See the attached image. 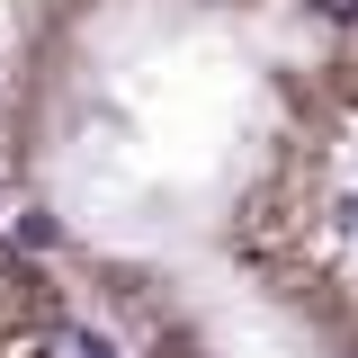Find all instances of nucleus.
I'll use <instances>...</instances> for the list:
<instances>
[{"label":"nucleus","mask_w":358,"mask_h":358,"mask_svg":"<svg viewBox=\"0 0 358 358\" xmlns=\"http://www.w3.org/2000/svg\"><path fill=\"white\" fill-rule=\"evenodd\" d=\"M350 134L358 0H36L0 81L9 224L117 358H358Z\"/></svg>","instance_id":"1"},{"label":"nucleus","mask_w":358,"mask_h":358,"mask_svg":"<svg viewBox=\"0 0 358 358\" xmlns=\"http://www.w3.org/2000/svg\"><path fill=\"white\" fill-rule=\"evenodd\" d=\"M0 358H117V331L99 322V305L18 224H0Z\"/></svg>","instance_id":"2"}]
</instances>
